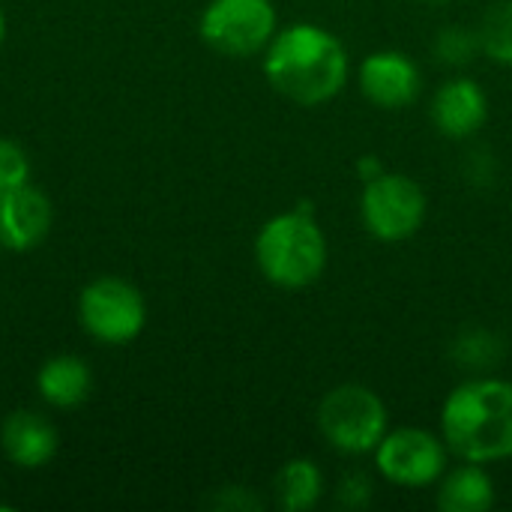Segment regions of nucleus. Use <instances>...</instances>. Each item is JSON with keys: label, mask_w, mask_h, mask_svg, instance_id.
<instances>
[{"label": "nucleus", "mask_w": 512, "mask_h": 512, "mask_svg": "<svg viewBox=\"0 0 512 512\" xmlns=\"http://www.w3.org/2000/svg\"><path fill=\"white\" fill-rule=\"evenodd\" d=\"M51 201L30 180L0 195V243L12 252L36 249L51 231Z\"/></svg>", "instance_id": "10"}, {"label": "nucleus", "mask_w": 512, "mask_h": 512, "mask_svg": "<svg viewBox=\"0 0 512 512\" xmlns=\"http://www.w3.org/2000/svg\"><path fill=\"white\" fill-rule=\"evenodd\" d=\"M477 39L492 63L512 66V0H498L486 9L477 24Z\"/></svg>", "instance_id": "17"}, {"label": "nucleus", "mask_w": 512, "mask_h": 512, "mask_svg": "<svg viewBox=\"0 0 512 512\" xmlns=\"http://www.w3.org/2000/svg\"><path fill=\"white\" fill-rule=\"evenodd\" d=\"M81 330L102 345H126L141 336L147 324L144 294L117 276H99L84 285L78 297Z\"/></svg>", "instance_id": "7"}, {"label": "nucleus", "mask_w": 512, "mask_h": 512, "mask_svg": "<svg viewBox=\"0 0 512 512\" xmlns=\"http://www.w3.org/2000/svg\"><path fill=\"white\" fill-rule=\"evenodd\" d=\"M330 246L309 201L267 219L255 237V264L261 276L285 291L318 282L327 270Z\"/></svg>", "instance_id": "3"}, {"label": "nucleus", "mask_w": 512, "mask_h": 512, "mask_svg": "<svg viewBox=\"0 0 512 512\" xmlns=\"http://www.w3.org/2000/svg\"><path fill=\"white\" fill-rule=\"evenodd\" d=\"M387 168H384V162L378 159V156H363L360 162H357V174H360V180L366 183V180H372V177H378V174H384Z\"/></svg>", "instance_id": "22"}, {"label": "nucleus", "mask_w": 512, "mask_h": 512, "mask_svg": "<svg viewBox=\"0 0 512 512\" xmlns=\"http://www.w3.org/2000/svg\"><path fill=\"white\" fill-rule=\"evenodd\" d=\"M432 123L441 135L465 141L489 120V96L474 78H450L432 99Z\"/></svg>", "instance_id": "11"}, {"label": "nucleus", "mask_w": 512, "mask_h": 512, "mask_svg": "<svg viewBox=\"0 0 512 512\" xmlns=\"http://www.w3.org/2000/svg\"><path fill=\"white\" fill-rule=\"evenodd\" d=\"M375 465L381 477L402 489H423L441 483L447 471V444L444 438L417 429L402 426L381 438L375 447Z\"/></svg>", "instance_id": "8"}, {"label": "nucleus", "mask_w": 512, "mask_h": 512, "mask_svg": "<svg viewBox=\"0 0 512 512\" xmlns=\"http://www.w3.org/2000/svg\"><path fill=\"white\" fill-rule=\"evenodd\" d=\"M441 438L462 462L492 465L512 459V381L474 375L441 408Z\"/></svg>", "instance_id": "2"}, {"label": "nucleus", "mask_w": 512, "mask_h": 512, "mask_svg": "<svg viewBox=\"0 0 512 512\" xmlns=\"http://www.w3.org/2000/svg\"><path fill=\"white\" fill-rule=\"evenodd\" d=\"M276 501L288 512H309L324 495V474L312 459H291L276 474Z\"/></svg>", "instance_id": "15"}, {"label": "nucleus", "mask_w": 512, "mask_h": 512, "mask_svg": "<svg viewBox=\"0 0 512 512\" xmlns=\"http://www.w3.org/2000/svg\"><path fill=\"white\" fill-rule=\"evenodd\" d=\"M57 429L39 411H12L0 426V447L6 459L24 471L45 468L57 453Z\"/></svg>", "instance_id": "12"}, {"label": "nucleus", "mask_w": 512, "mask_h": 512, "mask_svg": "<svg viewBox=\"0 0 512 512\" xmlns=\"http://www.w3.org/2000/svg\"><path fill=\"white\" fill-rule=\"evenodd\" d=\"M423 3H450V0H423Z\"/></svg>", "instance_id": "24"}, {"label": "nucleus", "mask_w": 512, "mask_h": 512, "mask_svg": "<svg viewBox=\"0 0 512 512\" xmlns=\"http://www.w3.org/2000/svg\"><path fill=\"white\" fill-rule=\"evenodd\" d=\"M27 180H30V159H27V153L15 141L0 138V195L9 192L18 183H27Z\"/></svg>", "instance_id": "19"}, {"label": "nucleus", "mask_w": 512, "mask_h": 512, "mask_svg": "<svg viewBox=\"0 0 512 512\" xmlns=\"http://www.w3.org/2000/svg\"><path fill=\"white\" fill-rule=\"evenodd\" d=\"M216 507L219 510H261V501L249 492V489H243V486H228V489H222V495L216 498Z\"/></svg>", "instance_id": "21"}, {"label": "nucleus", "mask_w": 512, "mask_h": 512, "mask_svg": "<svg viewBox=\"0 0 512 512\" xmlns=\"http://www.w3.org/2000/svg\"><path fill=\"white\" fill-rule=\"evenodd\" d=\"M363 96L387 111H402L417 102L423 90V75L420 66L405 54V51H375L360 63L357 72Z\"/></svg>", "instance_id": "9"}, {"label": "nucleus", "mask_w": 512, "mask_h": 512, "mask_svg": "<svg viewBox=\"0 0 512 512\" xmlns=\"http://www.w3.org/2000/svg\"><path fill=\"white\" fill-rule=\"evenodd\" d=\"M201 39L225 57L261 54L279 33L273 0H210L198 21Z\"/></svg>", "instance_id": "6"}, {"label": "nucleus", "mask_w": 512, "mask_h": 512, "mask_svg": "<svg viewBox=\"0 0 512 512\" xmlns=\"http://www.w3.org/2000/svg\"><path fill=\"white\" fill-rule=\"evenodd\" d=\"M318 432L342 456L375 453L390 432L387 405L372 387L339 384L318 405Z\"/></svg>", "instance_id": "4"}, {"label": "nucleus", "mask_w": 512, "mask_h": 512, "mask_svg": "<svg viewBox=\"0 0 512 512\" xmlns=\"http://www.w3.org/2000/svg\"><path fill=\"white\" fill-rule=\"evenodd\" d=\"M348 48L321 24H291L264 48V75L273 90L297 105H324L348 81Z\"/></svg>", "instance_id": "1"}, {"label": "nucleus", "mask_w": 512, "mask_h": 512, "mask_svg": "<svg viewBox=\"0 0 512 512\" xmlns=\"http://www.w3.org/2000/svg\"><path fill=\"white\" fill-rule=\"evenodd\" d=\"M36 390L51 408H60V411L78 408L81 402H87L93 390L90 366L75 354H57L39 366Z\"/></svg>", "instance_id": "13"}, {"label": "nucleus", "mask_w": 512, "mask_h": 512, "mask_svg": "<svg viewBox=\"0 0 512 512\" xmlns=\"http://www.w3.org/2000/svg\"><path fill=\"white\" fill-rule=\"evenodd\" d=\"M372 495H375V486L360 471L342 477L339 486H336V504L345 507V510H363V507H369L372 504Z\"/></svg>", "instance_id": "20"}, {"label": "nucleus", "mask_w": 512, "mask_h": 512, "mask_svg": "<svg viewBox=\"0 0 512 512\" xmlns=\"http://www.w3.org/2000/svg\"><path fill=\"white\" fill-rule=\"evenodd\" d=\"M450 357L459 369H465L471 375H489L504 360V339L492 330L471 327L453 339Z\"/></svg>", "instance_id": "16"}, {"label": "nucleus", "mask_w": 512, "mask_h": 512, "mask_svg": "<svg viewBox=\"0 0 512 512\" xmlns=\"http://www.w3.org/2000/svg\"><path fill=\"white\" fill-rule=\"evenodd\" d=\"M0 249H3V243H0Z\"/></svg>", "instance_id": "25"}, {"label": "nucleus", "mask_w": 512, "mask_h": 512, "mask_svg": "<svg viewBox=\"0 0 512 512\" xmlns=\"http://www.w3.org/2000/svg\"><path fill=\"white\" fill-rule=\"evenodd\" d=\"M3 39H6V18H3V9H0V48H3Z\"/></svg>", "instance_id": "23"}, {"label": "nucleus", "mask_w": 512, "mask_h": 512, "mask_svg": "<svg viewBox=\"0 0 512 512\" xmlns=\"http://www.w3.org/2000/svg\"><path fill=\"white\" fill-rule=\"evenodd\" d=\"M432 51L441 63L447 66H465L480 54V39L477 30L462 27V24H447L435 33Z\"/></svg>", "instance_id": "18"}, {"label": "nucleus", "mask_w": 512, "mask_h": 512, "mask_svg": "<svg viewBox=\"0 0 512 512\" xmlns=\"http://www.w3.org/2000/svg\"><path fill=\"white\" fill-rule=\"evenodd\" d=\"M426 192L408 174L384 171L363 183L360 192V219L363 228L384 243H399L414 237L426 222Z\"/></svg>", "instance_id": "5"}, {"label": "nucleus", "mask_w": 512, "mask_h": 512, "mask_svg": "<svg viewBox=\"0 0 512 512\" xmlns=\"http://www.w3.org/2000/svg\"><path fill=\"white\" fill-rule=\"evenodd\" d=\"M495 507V480L477 462H465L456 471H444L438 489V510L489 512Z\"/></svg>", "instance_id": "14"}]
</instances>
